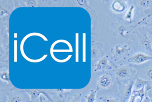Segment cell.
Instances as JSON below:
<instances>
[{"instance_id": "obj_18", "label": "cell", "mask_w": 152, "mask_h": 102, "mask_svg": "<svg viewBox=\"0 0 152 102\" xmlns=\"http://www.w3.org/2000/svg\"><path fill=\"white\" fill-rule=\"evenodd\" d=\"M98 54V49L96 47L93 46L91 49V59L93 61L94 59L96 58Z\"/></svg>"}, {"instance_id": "obj_6", "label": "cell", "mask_w": 152, "mask_h": 102, "mask_svg": "<svg viewBox=\"0 0 152 102\" xmlns=\"http://www.w3.org/2000/svg\"><path fill=\"white\" fill-rule=\"evenodd\" d=\"M111 69H112V67L108 63V57L106 56H104L100 58L98 63L96 65L95 71H98L110 70Z\"/></svg>"}, {"instance_id": "obj_1", "label": "cell", "mask_w": 152, "mask_h": 102, "mask_svg": "<svg viewBox=\"0 0 152 102\" xmlns=\"http://www.w3.org/2000/svg\"><path fill=\"white\" fill-rule=\"evenodd\" d=\"M113 81V75L110 73L103 74L99 77L97 84V90H106L112 87Z\"/></svg>"}, {"instance_id": "obj_4", "label": "cell", "mask_w": 152, "mask_h": 102, "mask_svg": "<svg viewBox=\"0 0 152 102\" xmlns=\"http://www.w3.org/2000/svg\"><path fill=\"white\" fill-rule=\"evenodd\" d=\"M134 80H131L125 85L122 96L121 102H129L132 94V89L134 86Z\"/></svg>"}, {"instance_id": "obj_13", "label": "cell", "mask_w": 152, "mask_h": 102, "mask_svg": "<svg viewBox=\"0 0 152 102\" xmlns=\"http://www.w3.org/2000/svg\"><path fill=\"white\" fill-rule=\"evenodd\" d=\"M141 44L142 46L144 47L145 49L147 50H150L152 51V49L151 47V43H150V40L147 37V35H145L142 40H141Z\"/></svg>"}, {"instance_id": "obj_17", "label": "cell", "mask_w": 152, "mask_h": 102, "mask_svg": "<svg viewBox=\"0 0 152 102\" xmlns=\"http://www.w3.org/2000/svg\"><path fill=\"white\" fill-rule=\"evenodd\" d=\"M1 79L3 81L8 83H10V79L9 74L7 72L4 71L1 73Z\"/></svg>"}, {"instance_id": "obj_27", "label": "cell", "mask_w": 152, "mask_h": 102, "mask_svg": "<svg viewBox=\"0 0 152 102\" xmlns=\"http://www.w3.org/2000/svg\"><path fill=\"white\" fill-rule=\"evenodd\" d=\"M40 102H43V101H42V97L41 95L40 96Z\"/></svg>"}, {"instance_id": "obj_24", "label": "cell", "mask_w": 152, "mask_h": 102, "mask_svg": "<svg viewBox=\"0 0 152 102\" xmlns=\"http://www.w3.org/2000/svg\"><path fill=\"white\" fill-rule=\"evenodd\" d=\"M146 75L150 80L152 81V68L148 69L146 72Z\"/></svg>"}, {"instance_id": "obj_8", "label": "cell", "mask_w": 152, "mask_h": 102, "mask_svg": "<svg viewBox=\"0 0 152 102\" xmlns=\"http://www.w3.org/2000/svg\"><path fill=\"white\" fill-rule=\"evenodd\" d=\"M131 71L127 67H121L116 70L115 74L120 79H125L130 75Z\"/></svg>"}, {"instance_id": "obj_7", "label": "cell", "mask_w": 152, "mask_h": 102, "mask_svg": "<svg viewBox=\"0 0 152 102\" xmlns=\"http://www.w3.org/2000/svg\"><path fill=\"white\" fill-rule=\"evenodd\" d=\"M112 7L115 12L121 13L127 8V4L125 1L115 0L112 3Z\"/></svg>"}, {"instance_id": "obj_14", "label": "cell", "mask_w": 152, "mask_h": 102, "mask_svg": "<svg viewBox=\"0 0 152 102\" xmlns=\"http://www.w3.org/2000/svg\"><path fill=\"white\" fill-rule=\"evenodd\" d=\"M135 8L134 5H132L131 7L129 8L128 11L126 12L125 16H124V19L126 20H129L130 22L132 21V17H133V12Z\"/></svg>"}, {"instance_id": "obj_16", "label": "cell", "mask_w": 152, "mask_h": 102, "mask_svg": "<svg viewBox=\"0 0 152 102\" xmlns=\"http://www.w3.org/2000/svg\"><path fill=\"white\" fill-rule=\"evenodd\" d=\"M99 100L103 102H118V99L112 98L111 97L103 96L99 98Z\"/></svg>"}, {"instance_id": "obj_20", "label": "cell", "mask_w": 152, "mask_h": 102, "mask_svg": "<svg viewBox=\"0 0 152 102\" xmlns=\"http://www.w3.org/2000/svg\"><path fill=\"white\" fill-rule=\"evenodd\" d=\"M81 95H75L69 98L67 102H81Z\"/></svg>"}, {"instance_id": "obj_25", "label": "cell", "mask_w": 152, "mask_h": 102, "mask_svg": "<svg viewBox=\"0 0 152 102\" xmlns=\"http://www.w3.org/2000/svg\"><path fill=\"white\" fill-rule=\"evenodd\" d=\"M76 2H78L81 7H83V6H86V3L88 2V1H77Z\"/></svg>"}, {"instance_id": "obj_19", "label": "cell", "mask_w": 152, "mask_h": 102, "mask_svg": "<svg viewBox=\"0 0 152 102\" xmlns=\"http://www.w3.org/2000/svg\"><path fill=\"white\" fill-rule=\"evenodd\" d=\"M151 2L152 1H148V0H142V1H140L139 4L142 7L147 8L150 6Z\"/></svg>"}, {"instance_id": "obj_10", "label": "cell", "mask_w": 152, "mask_h": 102, "mask_svg": "<svg viewBox=\"0 0 152 102\" xmlns=\"http://www.w3.org/2000/svg\"><path fill=\"white\" fill-rule=\"evenodd\" d=\"M26 99L20 93H13L10 95L8 102H26Z\"/></svg>"}, {"instance_id": "obj_21", "label": "cell", "mask_w": 152, "mask_h": 102, "mask_svg": "<svg viewBox=\"0 0 152 102\" xmlns=\"http://www.w3.org/2000/svg\"><path fill=\"white\" fill-rule=\"evenodd\" d=\"M126 31V28L122 26H120L118 29V33L119 34V35L122 37L125 36V33Z\"/></svg>"}, {"instance_id": "obj_15", "label": "cell", "mask_w": 152, "mask_h": 102, "mask_svg": "<svg viewBox=\"0 0 152 102\" xmlns=\"http://www.w3.org/2000/svg\"><path fill=\"white\" fill-rule=\"evenodd\" d=\"M97 91V90H91L88 95L85 96V98L87 101L86 102H95Z\"/></svg>"}, {"instance_id": "obj_9", "label": "cell", "mask_w": 152, "mask_h": 102, "mask_svg": "<svg viewBox=\"0 0 152 102\" xmlns=\"http://www.w3.org/2000/svg\"><path fill=\"white\" fill-rule=\"evenodd\" d=\"M129 50L128 46L121 47L120 46H115L114 49V56L115 58L121 57Z\"/></svg>"}, {"instance_id": "obj_22", "label": "cell", "mask_w": 152, "mask_h": 102, "mask_svg": "<svg viewBox=\"0 0 152 102\" xmlns=\"http://www.w3.org/2000/svg\"><path fill=\"white\" fill-rule=\"evenodd\" d=\"M25 2L27 6L30 7H34L37 6L36 1H26Z\"/></svg>"}, {"instance_id": "obj_2", "label": "cell", "mask_w": 152, "mask_h": 102, "mask_svg": "<svg viewBox=\"0 0 152 102\" xmlns=\"http://www.w3.org/2000/svg\"><path fill=\"white\" fill-rule=\"evenodd\" d=\"M21 91L23 92H26L29 94L30 96V100H33L40 96L41 94H43L47 99L50 102H54L50 96V92L48 90L39 89H23Z\"/></svg>"}, {"instance_id": "obj_23", "label": "cell", "mask_w": 152, "mask_h": 102, "mask_svg": "<svg viewBox=\"0 0 152 102\" xmlns=\"http://www.w3.org/2000/svg\"><path fill=\"white\" fill-rule=\"evenodd\" d=\"M76 62H78V59H79V55H78V53H79V44H78V42H79V41H78V39H79V38H78V35H76Z\"/></svg>"}, {"instance_id": "obj_26", "label": "cell", "mask_w": 152, "mask_h": 102, "mask_svg": "<svg viewBox=\"0 0 152 102\" xmlns=\"http://www.w3.org/2000/svg\"><path fill=\"white\" fill-rule=\"evenodd\" d=\"M148 96H149V98H150V102H152V91H149Z\"/></svg>"}, {"instance_id": "obj_12", "label": "cell", "mask_w": 152, "mask_h": 102, "mask_svg": "<svg viewBox=\"0 0 152 102\" xmlns=\"http://www.w3.org/2000/svg\"><path fill=\"white\" fill-rule=\"evenodd\" d=\"M149 81L137 78L134 81V86L137 90L141 89L143 87L148 85Z\"/></svg>"}, {"instance_id": "obj_5", "label": "cell", "mask_w": 152, "mask_h": 102, "mask_svg": "<svg viewBox=\"0 0 152 102\" xmlns=\"http://www.w3.org/2000/svg\"><path fill=\"white\" fill-rule=\"evenodd\" d=\"M145 87L138 90H133L129 102H142L145 96Z\"/></svg>"}, {"instance_id": "obj_3", "label": "cell", "mask_w": 152, "mask_h": 102, "mask_svg": "<svg viewBox=\"0 0 152 102\" xmlns=\"http://www.w3.org/2000/svg\"><path fill=\"white\" fill-rule=\"evenodd\" d=\"M152 60V57L142 53H138L131 57L128 62L137 64L143 63L147 61Z\"/></svg>"}, {"instance_id": "obj_11", "label": "cell", "mask_w": 152, "mask_h": 102, "mask_svg": "<svg viewBox=\"0 0 152 102\" xmlns=\"http://www.w3.org/2000/svg\"><path fill=\"white\" fill-rule=\"evenodd\" d=\"M70 89H56V92L58 94V102H64L67 95L69 94Z\"/></svg>"}]
</instances>
